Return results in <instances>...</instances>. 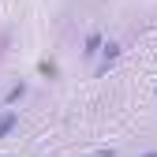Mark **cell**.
Wrapping results in <instances>:
<instances>
[{"label": "cell", "mask_w": 157, "mask_h": 157, "mask_svg": "<svg viewBox=\"0 0 157 157\" xmlns=\"http://www.w3.org/2000/svg\"><path fill=\"white\" fill-rule=\"evenodd\" d=\"M120 56H124V45L120 41H105V49H101V56H97V64H94V78H101L116 60H120Z\"/></svg>", "instance_id": "1"}, {"label": "cell", "mask_w": 157, "mask_h": 157, "mask_svg": "<svg viewBox=\"0 0 157 157\" xmlns=\"http://www.w3.org/2000/svg\"><path fill=\"white\" fill-rule=\"evenodd\" d=\"M101 49H105V34H101V30H90L86 41H82V56H86V60H97Z\"/></svg>", "instance_id": "2"}, {"label": "cell", "mask_w": 157, "mask_h": 157, "mask_svg": "<svg viewBox=\"0 0 157 157\" xmlns=\"http://www.w3.org/2000/svg\"><path fill=\"white\" fill-rule=\"evenodd\" d=\"M94 157H116V150L112 146H101V150H94Z\"/></svg>", "instance_id": "5"}, {"label": "cell", "mask_w": 157, "mask_h": 157, "mask_svg": "<svg viewBox=\"0 0 157 157\" xmlns=\"http://www.w3.org/2000/svg\"><path fill=\"white\" fill-rule=\"evenodd\" d=\"M139 157H157V150H146V153H139Z\"/></svg>", "instance_id": "6"}, {"label": "cell", "mask_w": 157, "mask_h": 157, "mask_svg": "<svg viewBox=\"0 0 157 157\" xmlns=\"http://www.w3.org/2000/svg\"><path fill=\"white\" fill-rule=\"evenodd\" d=\"M26 94H30V86H26V82H15V86H8V94H4V109L19 105V101H23Z\"/></svg>", "instance_id": "4"}, {"label": "cell", "mask_w": 157, "mask_h": 157, "mask_svg": "<svg viewBox=\"0 0 157 157\" xmlns=\"http://www.w3.org/2000/svg\"><path fill=\"white\" fill-rule=\"evenodd\" d=\"M153 101H157V90H153Z\"/></svg>", "instance_id": "7"}, {"label": "cell", "mask_w": 157, "mask_h": 157, "mask_svg": "<svg viewBox=\"0 0 157 157\" xmlns=\"http://www.w3.org/2000/svg\"><path fill=\"white\" fill-rule=\"evenodd\" d=\"M15 127H19V109H4L0 112V142H4Z\"/></svg>", "instance_id": "3"}]
</instances>
